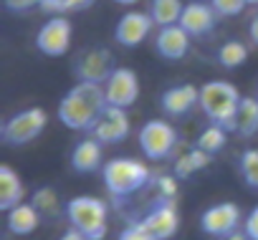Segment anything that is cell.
<instances>
[{"label": "cell", "instance_id": "cell-29", "mask_svg": "<svg viewBox=\"0 0 258 240\" xmlns=\"http://www.w3.org/2000/svg\"><path fill=\"white\" fill-rule=\"evenodd\" d=\"M195 172H198V167H195V162H192L190 152H187V154H182V157L175 162V177H177V180H187V177H192Z\"/></svg>", "mask_w": 258, "mask_h": 240}, {"label": "cell", "instance_id": "cell-28", "mask_svg": "<svg viewBox=\"0 0 258 240\" xmlns=\"http://www.w3.org/2000/svg\"><path fill=\"white\" fill-rule=\"evenodd\" d=\"M116 240H157L145 225H142V220L140 222H135V225H129V227H124L121 232H119V237Z\"/></svg>", "mask_w": 258, "mask_h": 240}, {"label": "cell", "instance_id": "cell-37", "mask_svg": "<svg viewBox=\"0 0 258 240\" xmlns=\"http://www.w3.org/2000/svg\"><path fill=\"white\" fill-rule=\"evenodd\" d=\"M114 3H119V6H135V3H140V0H114Z\"/></svg>", "mask_w": 258, "mask_h": 240}, {"label": "cell", "instance_id": "cell-7", "mask_svg": "<svg viewBox=\"0 0 258 240\" xmlns=\"http://www.w3.org/2000/svg\"><path fill=\"white\" fill-rule=\"evenodd\" d=\"M132 132V122H129V114L126 109L121 106H111L106 104L101 109V114L96 116V122L91 124L89 134L94 139H99L101 144H116V142H124Z\"/></svg>", "mask_w": 258, "mask_h": 240}, {"label": "cell", "instance_id": "cell-15", "mask_svg": "<svg viewBox=\"0 0 258 240\" xmlns=\"http://www.w3.org/2000/svg\"><path fill=\"white\" fill-rule=\"evenodd\" d=\"M218 13L210 3H200V0H195V3H187L182 8V16H180V26L190 33V36H208L213 33L215 23H218Z\"/></svg>", "mask_w": 258, "mask_h": 240}, {"label": "cell", "instance_id": "cell-31", "mask_svg": "<svg viewBox=\"0 0 258 240\" xmlns=\"http://www.w3.org/2000/svg\"><path fill=\"white\" fill-rule=\"evenodd\" d=\"M243 232L250 237V240H258V207H253L245 220H243Z\"/></svg>", "mask_w": 258, "mask_h": 240}, {"label": "cell", "instance_id": "cell-33", "mask_svg": "<svg viewBox=\"0 0 258 240\" xmlns=\"http://www.w3.org/2000/svg\"><path fill=\"white\" fill-rule=\"evenodd\" d=\"M69 11H89L94 6V0H66Z\"/></svg>", "mask_w": 258, "mask_h": 240}, {"label": "cell", "instance_id": "cell-5", "mask_svg": "<svg viewBox=\"0 0 258 240\" xmlns=\"http://www.w3.org/2000/svg\"><path fill=\"white\" fill-rule=\"evenodd\" d=\"M48 124V114L41 106H28L16 111L11 119H6L3 127H0V139L8 147H23L31 144L33 139H38L43 134Z\"/></svg>", "mask_w": 258, "mask_h": 240}, {"label": "cell", "instance_id": "cell-9", "mask_svg": "<svg viewBox=\"0 0 258 240\" xmlns=\"http://www.w3.org/2000/svg\"><path fill=\"white\" fill-rule=\"evenodd\" d=\"M104 94H106V104L129 109V106L140 99V76H137L132 68L119 66V68H114L111 76L104 81Z\"/></svg>", "mask_w": 258, "mask_h": 240}, {"label": "cell", "instance_id": "cell-23", "mask_svg": "<svg viewBox=\"0 0 258 240\" xmlns=\"http://www.w3.org/2000/svg\"><path fill=\"white\" fill-rule=\"evenodd\" d=\"M245 58H248V48L240 41H225L218 48V63L223 68H238L240 63H245Z\"/></svg>", "mask_w": 258, "mask_h": 240}, {"label": "cell", "instance_id": "cell-36", "mask_svg": "<svg viewBox=\"0 0 258 240\" xmlns=\"http://www.w3.org/2000/svg\"><path fill=\"white\" fill-rule=\"evenodd\" d=\"M225 240H250V237H248L245 232H240V230H235V232H233V235H228Z\"/></svg>", "mask_w": 258, "mask_h": 240}, {"label": "cell", "instance_id": "cell-21", "mask_svg": "<svg viewBox=\"0 0 258 240\" xmlns=\"http://www.w3.org/2000/svg\"><path fill=\"white\" fill-rule=\"evenodd\" d=\"M182 8H185L182 0H152V3H150V16H152L155 26L165 28V26L180 23Z\"/></svg>", "mask_w": 258, "mask_h": 240}, {"label": "cell", "instance_id": "cell-30", "mask_svg": "<svg viewBox=\"0 0 258 240\" xmlns=\"http://www.w3.org/2000/svg\"><path fill=\"white\" fill-rule=\"evenodd\" d=\"M43 0H6V8L11 13H28L33 8H41Z\"/></svg>", "mask_w": 258, "mask_h": 240}, {"label": "cell", "instance_id": "cell-16", "mask_svg": "<svg viewBox=\"0 0 258 240\" xmlns=\"http://www.w3.org/2000/svg\"><path fill=\"white\" fill-rule=\"evenodd\" d=\"M160 106L165 114L170 116H185L190 114L195 106H200V89L192 86V84H180V86H172L162 94L160 99Z\"/></svg>", "mask_w": 258, "mask_h": 240}, {"label": "cell", "instance_id": "cell-34", "mask_svg": "<svg viewBox=\"0 0 258 240\" xmlns=\"http://www.w3.org/2000/svg\"><path fill=\"white\" fill-rule=\"evenodd\" d=\"M58 240H89V237H86L81 230H76V227H69V230H66V232H63Z\"/></svg>", "mask_w": 258, "mask_h": 240}, {"label": "cell", "instance_id": "cell-35", "mask_svg": "<svg viewBox=\"0 0 258 240\" xmlns=\"http://www.w3.org/2000/svg\"><path fill=\"white\" fill-rule=\"evenodd\" d=\"M248 38H250V43H255L258 46V16L250 21V26H248Z\"/></svg>", "mask_w": 258, "mask_h": 240}, {"label": "cell", "instance_id": "cell-8", "mask_svg": "<svg viewBox=\"0 0 258 240\" xmlns=\"http://www.w3.org/2000/svg\"><path fill=\"white\" fill-rule=\"evenodd\" d=\"M71 41H74V26L66 16H51L36 33V48L51 58L63 56L71 48Z\"/></svg>", "mask_w": 258, "mask_h": 240}, {"label": "cell", "instance_id": "cell-32", "mask_svg": "<svg viewBox=\"0 0 258 240\" xmlns=\"http://www.w3.org/2000/svg\"><path fill=\"white\" fill-rule=\"evenodd\" d=\"M41 11H46V13H51V16H66V13H71L66 0H43Z\"/></svg>", "mask_w": 258, "mask_h": 240}, {"label": "cell", "instance_id": "cell-6", "mask_svg": "<svg viewBox=\"0 0 258 240\" xmlns=\"http://www.w3.org/2000/svg\"><path fill=\"white\" fill-rule=\"evenodd\" d=\"M140 147L147 159L160 162L172 154L177 147V129L165 122V119H150V122L140 129Z\"/></svg>", "mask_w": 258, "mask_h": 240}, {"label": "cell", "instance_id": "cell-3", "mask_svg": "<svg viewBox=\"0 0 258 240\" xmlns=\"http://www.w3.org/2000/svg\"><path fill=\"white\" fill-rule=\"evenodd\" d=\"M101 180L111 197L124 200L140 192L142 187H147L152 180V172L147 165H142L135 157H114L101 167Z\"/></svg>", "mask_w": 258, "mask_h": 240}, {"label": "cell", "instance_id": "cell-17", "mask_svg": "<svg viewBox=\"0 0 258 240\" xmlns=\"http://www.w3.org/2000/svg\"><path fill=\"white\" fill-rule=\"evenodd\" d=\"M101 147L104 144L99 139H94L91 134L86 139L76 142V147L71 149V170L76 175H91L99 167H104L101 165Z\"/></svg>", "mask_w": 258, "mask_h": 240}, {"label": "cell", "instance_id": "cell-27", "mask_svg": "<svg viewBox=\"0 0 258 240\" xmlns=\"http://www.w3.org/2000/svg\"><path fill=\"white\" fill-rule=\"evenodd\" d=\"M177 197V177L160 175L157 177V200H175Z\"/></svg>", "mask_w": 258, "mask_h": 240}, {"label": "cell", "instance_id": "cell-26", "mask_svg": "<svg viewBox=\"0 0 258 240\" xmlns=\"http://www.w3.org/2000/svg\"><path fill=\"white\" fill-rule=\"evenodd\" d=\"M210 6L215 8V13L220 18H235L243 13V8L248 6V0H210Z\"/></svg>", "mask_w": 258, "mask_h": 240}, {"label": "cell", "instance_id": "cell-25", "mask_svg": "<svg viewBox=\"0 0 258 240\" xmlns=\"http://www.w3.org/2000/svg\"><path fill=\"white\" fill-rule=\"evenodd\" d=\"M238 170H240V177L243 182L258 192V149H245L240 154V162H238Z\"/></svg>", "mask_w": 258, "mask_h": 240}, {"label": "cell", "instance_id": "cell-13", "mask_svg": "<svg viewBox=\"0 0 258 240\" xmlns=\"http://www.w3.org/2000/svg\"><path fill=\"white\" fill-rule=\"evenodd\" d=\"M142 225L157 240H170L177 232V227H180V215H177L175 200H157L155 207L142 217Z\"/></svg>", "mask_w": 258, "mask_h": 240}, {"label": "cell", "instance_id": "cell-24", "mask_svg": "<svg viewBox=\"0 0 258 240\" xmlns=\"http://www.w3.org/2000/svg\"><path fill=\"white\" fill-rule=\"evenodd\" d=\"M31 202L38 207V212H41V215H48V217H53V215H58V212H61L58 195H56V190H53V187H38V190L33 192Z\"/></svg>", "mask_w": 258, "mask_h": 240}, {"label": "cell", "instance_id": "cell-39", "mask_svg": "<svg viewBox=\"0 0 258 240\" xmlns=\"http://www.w3.org/2000/svg\"><path fill=\"white\" fill-rule=\"evenodd\" d=\"M255 96H258V91H255Z\"/></svg>", "mask_w": 258, "mask_h": 240}, {"label": "cell", "instance_id": "cell-10", "mask_svg": "<svg viewBox=\"0 0 258 240\" xmlns=\"http://www.w3.org/2000/svg\"><path fill=\"white\" fill-rule=\"evenodd\" d=\"M240 227V210L235 202L210 205L200 215V230L210 237H228Z\"/></svg>", "mask_w": 258, "mask_h": 240}, {"label": "cell", "instance_id": "cell-20", "mask_svg": "<svg viewBox=\"0 0 258 240\" xmlns=\"http://www.w3.org/2000/svg\"><path fill=\"white\" fill-rule=\"evenodd\" d=\"M235 132L240 137H253L258 134V96H243L238 106V119H235Z\"/></svg>", "mask_w": 258, "mask_h": 240}, {"label": "cell", "instance_id": "cell-2", "mask_svg": "<svg viewBox=\"0 0 258 240\" xmlns=\"http://www.w3.org/2000/svg\"><path fill=\"white\" fill-rule=\"evenodd\" d=\"M240 91L230 81L213 78L200 89V109L213 124H220L228 132H235V119L240 106Z\"/></svg>", "mask_w": 258, "mask_h": 240}, {"label": "cell", "instance_id": "cell-22", "mask_svg": "<svg viewBox=\"0 0 258 240\" xmlns=\"http://www.w3.org/2000/svg\"><path fill=\"white\" fill-rule=\"evenodd\" d=\"M225 144H228V129H223L220 124H210V127H205V129L200 132L195 147H200V149H205L208 154L215 157L218 152H223Z\"/></svg>", "mask_w": 258, "mask_h": 240}, {"label": "cell", "instance_id": "cell-18", "mask_svg": "<svg viewBox=\"0 0 258 240\" xmlns=\"http://www.w3.org/2000/svg\"><path fill=\"white\" fill-rule=\"evenodd\" d=\"M23 195H26V187H23V180L21 175L8 167V165H0V210H13L16 205L23 202Z\"/></svg>", "mask_w": 258, "mask_h": 240}, {"label": "cell", "instance_id": "cell-12", "mask_svg": "<svg viewBox=\"0 0 258 240\" xmlns=\"http://www.w3.org/2000/svg\"><path fill=\"white\" fill-rule=\"evenodd\" d=\"M155 28V21L150 13L142 11H129L119 18L116 28H114V41L124 48H137Z\"/></svg>", "mask_w": 258, "mask_h": 240}, {"label": "cell", "instance_id": "cell-4", "mask_svg": "<svg viewBox=\"0 0 258 240\" xmlns=\"http://www.w3.org/2000/svg\"><path fill=\"white\" fill-rule=\"evenodd\" d=\"M63 212L71 227L81 230L89 240H104L106 235V202L104 200L94 195H79L66 202Z\"/></svg>", "mask_w": 258, "mask_h": 240}, {"label": "cell", "instance_id": "cell-1", "mask_svg": "<svg viewBox=\"0 0 258 240\" xmlns=\"http://www.w3.org/2000/svg\"><path fill=\"white\" fill-rule=\"evenodd\" d=\"M106 106L104 84L94 81H79L58 104V119L61 124L74 132H89L96 116Z\"/></svg>", "mask_w": 258, "mask_h": 240}, {"label": "cell", "instance_id": "cell-11", "mask_svg": "<svg viewBox=\"0 0 258 240\" xmlns=\"http://www.w3.org/2000/svg\"><path fill=\"white\" fill-rule=\"evenodd\" d=\"M114 68H116V66H114L111 51H109V48H101V46L84 51V53L76 58V63H74L76 78H79V81H94V84H104V81L111 76Z\"/></svg>", "mask_w": 258, "mask_h": 240}, {"label": "cell", "instance_id": "cell-38", "mask_svg": "<svg viewBox=\"0 0 258 240\" xmlns=\"http://www.w3.org/2000/svg\"><path fill=\"white\" fill-rule=\"evenodd\" d=\"M248 3H258V0H248Z\"/></svg>", "mask_w": 258, "mask_h": 240}, {"label": "cell", "instance_id": "cell-14", "mask_svg": "<svg viewBox=\"0 0 258 240\" xmlns=\"http://www.w3.org/2000/svg\"><path fill=\"white\" fill-rule=\"evenodd\" d=\"M190 33L180 26V23H175V26H165V28H160V33L155 36V51L162 56V58H167V61H180V58H185L187 53H190Z\"/></svg>", "mask_w": 258, "mask_h": 240}, {"label": "cell", "instance_id": "cell-19", "mask_svg": "<svg viewBox=\"0 0 258 240\" xmlns=\"http://www.w3.org/2000/svg\"><path fill=\"white\" fill-rule=\"evenodd\" d=\"M41 222V212L33 202H21L13 210H8V230L13 235H31Z\"/></svg>", "mask_w": 258, "mask_h": 240}]
</instances>
